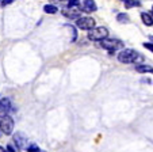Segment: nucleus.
<instances>
[{
    "mask_svg": "<svg viewBox=\"0 0 153 152\" xmlns=\"http://www.w3.org/2000/svg\"><path fill=\"white\" fill-rule=\"evenodd\" d=\"M80 4V0H68V6L71 7H79Z\"/></svg>",
    "mask_w": 153,
    "mask_h": 152,
    "instance_id": "16",
    "label": "nucleus"
},
{
    "mask_svg": "<svg viewBox=\"0 0 153 152\" xmlns=\"http://www.w3.org/2000/svg\"><path fill=\"white\" fill-rule=\"evenodd\" d=\"M62 15L69 18V19H79V18H81V10L79 8V7L68 6L62 10Z\"/></svg>",
    "mask_w": 153,
    "mask_h": 152,
    "instance_id": "6",
    "label": "nucleus"
},
{
    "mask_svg": "<svg viewBox=\"0 0 153 152\" xmlns=\"http://www.w3.org/2000/svg\"><path fill=\"white\" fill-rule=\"evenodd\" d=\"M117 20L121 23H127L129 22V16H127L126 14H118L117 15Z\"/></svg>",
    "mask_w": 153,
    "mask_h": 152,
    "instance_id": "15",
    "label": "nucleus"
},
{
    "mask_svg": "<svg viewBox=\"0 0 153 152\" xmlns=\"http://www.w3.org/2000/svg\"><path fill=\"white\" fill-rule=\"evenodd\" d=\"M14 144L16 145L18 149H26L27 148V139L23 133H15L14 135Z\"/></svg>",
    "mask_w": 153,
    "mask_h": 152,
    "instance_id": "8",
    "label": "nucleus"
},
{
    "mask_svg": "<svg viewBox=\"0 0 153 152\" xmlns=\"http://www.w3.org/2000/svg\"><path fill=\"white\" fill-rule=\"evenodd\" d=\"M15 0H3L1 3H0V6L1 7H6V6H8V4H11V3H14Z\"/></svg>",
    "mask_w": 153,
    "mask_h": 152,
    "instance_id": "18",
    "label": "nucleus"
},
{
    "mask_svg": "<svg viewBox=\"0 0 153 152\" xmlns=\"http://www.w3.org/2000/svg\"><path fill=\"white\" fill-rule=\"evenodd\" d=\"M41 152H43V151H41Z\"/></svg>",
    "mask_w": 153,
    "mask_h": 152,
    "instance_id": "23",
    "label": "nucleus"
},
{
    "mask_svg": "<svg viewBox=\"0 0 153 152\" xmlns=\"http://www.w3.org/2000/svg\"><path fill=\"white\" fill-rule=\"evenodd\" d=\"M43 11L46 12V14H56L58 11V8L56 6H53V4H46V6L43 7Z\"/></svg>",
    "mask_w": 153,
    "mask_h": 152,
    "instance_id": "13",
    "label": "nucleus"
},
{
    "mask_svg": "<svg viewBox=\"0 0 153 152\" xmlns=\"http://www.w3.org/2000/svg\"><path fill=\"white\" fill-rule=\"evenodd\" d=\"M0 130L4 135H11L12 133V130H14V120L10 115H6V117L0 120Z\"/></svg>",
    "mask_w": 153,
    "mask_h": 152,
    "instance_id": "5",
    "label": "nucleus"
},
{
    "mask_svg": "<svg viewBox=\"0 0 153 152\" xmlns=\"http://www.w3.org/2000/svg\"><path fill=\"white\" fill-rule=\"evenodd\" d=\"M136 71L140 73H153V67L146 65V64H137Z\"/></svg>",
    "mask_w": 153,
    "mask_h": 152,
    "instance_id": "10",
    "label": "nucleus"
},
{
    "mask_svg": "<svg viewBox=\"0 0 153 152\" xmlns=\"http://www.w3.org/2000/svg\"><path fill=\"white\" fill-rule=\"evenodd\" d=\"M7 151H8V152H16V149L14 148V145H12V144H8V145H7Z\"/></svg>",
    "mask_w": 153,
    "mask_h": 152,
    "instance_id": "19",
    "label": "nucleus"
},
{
    "mask_svg": "<svg viewBox=\"0 0 153 152\" xmlns=\"http://www.w3.org/2000/svg\"><path fill=\"white\" fill-rule=\"evenodd\" d=\"M141 19L144 22V25L146 26H153V16L148 12H141Z\"/></svg>",
    "mask_w": 153,
    "mask_h": 152,
    "instance_id": "11",
    "label": "nucleus"
},
{
    "mask_svg": "<svg viewBox=\"0 0 153 152\" xmlns=\"http://www.w3.org/2000/svg\"><path fill=\"white\" fill-rule=\"evenodd\" d=\"M76 27L81 30H91L95 27V20L90 16H81L76 19Z\"/></svg>",
    "mask_w": 153,
    "mask_h": 152,
    "instance_id": "4",
    "label": "nucleus"
},
{
    "mask_svg": "<svg viewBox=\"0 0 153 152\" xmlns=\"http://www.w3.org/2000/svg\"><path fill=\"white\" fill-rule=\"evenodd\" d=\"M26 151H27V152H41V149H39V147H38L35 143H31V144H30V145L26 148Z\"/></svg>",
    "mask_w": 153,
    "mask_h": 152,
    "instance_id": "14",
    "label": "nucleus"
},
{
    "mask_svg": "<svg viewBox=\"0 0 153 152\" xmlns=\"http://www.w3.org/2000/svg\"><path fill=\"white\" fill-rule=\"evenodd\" d=\"M123 1H125V0H123Z\"/></svg>",
    "mask_w": 153,
    "mask_h": 152,
    "instance_id": "24",
    "label": "nucleus"
},
{
    "mask_svg": "<svg viewBox=\"0 0 153 152\" xmlns=\"http://www.w3.org/2000/svg\"><path fill=\"white\" fill-rule=\"evenodd\" d=\"M141 3L138 0H125V7L126 8H131V7H140Z\"/></svg>",
    "mask_w": 153,
    "mask_h": 152,
    "instance_id": "12",
    "label": "nucleus"
},
{
    "mask_svg": "<svg viewBox=\"0 0 153 152\" xmlns=\"http://www.w3.org/2000/svg\"><path fill=\"white\" fill-rule=\"evenodd\" d=\"M118 60L123 64H142L144 57L133 49H122L118 53Z\"/></svg>",
    "mask_w": 153,
    "mask_h": 152,
    "instance_id": "1",
    "label": "nucleus"
},
{
    "mask_svg": "<svg viewBox=\"0 0 153 152\" xmlns=\"http://www.w3.org/2000/svg\"><path fill=\"white\" fill-rule=\"evenodd\" d=\"M12 110L11 106V100L8 98H1L0 99V118L8 115V113Z\"/></svg>",
    "mask_w": 153,
    "mask_h": 152,
    "instance_id": "7",
    "label": "nucleus"
},
{
    "mask_svg": "<svg viewBox=\"0 0 153 152\" xmlns=\"http://www.w3.org/2000/svg\"><path fill=\"white\" fill-rule=\"evenodd\" d=\"M107 35H108V30L106 29V27L100 26V27H94V29L88 30V38H90L91 41H102L104 40V38H107Z\"/></svg>",
    "mask_w": 153,
    "mask_h": 152,
    "instance_id": "3",
    "label": "nucleus"
},
{
    "mask_svg": "<svg viewBox=\"0 0 153 152\" xmlns=\"http://www.w3.org/2000/svg\"><path fill=\"white\" fill-rule=\"evenodd\" d=\"M99 45L108 52H115L118 49H123V42L121 40H115V38H104V40L99 41Z\"/></svg>",
    "mask_w": 153,
    "mask_h": 152,
    "instance_id": "2",
    "label": "nucleus"
},
{
    "mask_svg": "<svg viewBox=\"0 0 153 152\" xmlns=\"http://www.w3.org/2000/svg\"><path fill=\"white\" fill-rule=\"evenodd\" d=\"M0 136H1V133H0Z\"/></svg>",
    "mask_w": 153,
    "mask_h": 152,
    "instance_id": "22",
    "label": "nucleus"
},
{
    "mask_svg": "<svg viewBox=\"0 0 153 152\" xmlns=\"http://www.w3.org/2000/svg\"><path fill=\"white\" fill-rule=\"evenodd\" d=\"M144 48H146L148 50L153 53V42H144Z\"/></svg>",
    "mask_w": 153,
    "mask_h": 152,
    "instance_id": "17",
    "label": "nucleus"
},
{
    "mask_svg": "<svg viewBox=\"0 0 153 152\" xmlns=\"http://www.w3.org/2000/svg\"><path fill=\"white\" fill-rule=\"evenodd\" d=\"M96 4L94 0H84L83 1V11L85 12H95L96 11Z\"/></svg>",
    "mask_w": 153,
    "mask_h": 152,
    "instance_id": "9",
    "label": "nucleus"
},
{
    "mask_svg": "<svg viewBox=\"0 0 153 152\" xmlns=\"http://www.w3.org/2000/svg\"><path fill=\"white\" fill-rule=\"evenodd\" d=\"M152 15H153V7H152Z\"/></svg>",
    "mask_w": 153,
    "mask_h": 152,
    "instance_id": "21",
    "label": "nucleus"
},
{
    "mask_svg": "<svg viewBox=\"0 0 153 152\" xmlns=\"http://www.w3.org/2000/svg\"><path fill=\"white\" fill-rule=\"evenodd\" d=\"M149 40H150V41H152V42H153V35H149Z\"/></svg>",
    "mask_w": 153,
    "mask_h": 152,
    "instance_id": "20",
    "label": "nucleus"
}]
</instances>
